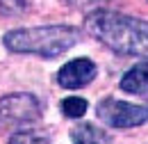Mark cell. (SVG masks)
<instances>
[{"label":"cell","instance_id":"obj_1","mask_svg":"<svg viewBox=\"0 0 148 144\" xmlns=\"http://www.w3.org/2000/svg\"><path fill=\"white\" fill-rule=\"evenodd\" d=\"M84 32L105 48L128 57H148V21L96 9L84 18Z\"/></svg>","mask_w":148,"mask_h":144},{"label":"cell","instance_id":"obj_2","mask_svg":"<svg viewBox=\"0 0 148 144\" xmlns=\"http://www.w3.org/2000/svg\"><path fill=\"white\" fill-rule=\"evenodd\" d=\"M82 39L80 28L73 25H39V28H21L5 35V48L12 53L39 55L46 60L59 57L71 51Z\"/></svg>","mask_w":148,"mask_h":144},{"label":"cell","instance_id":"obj_3","mask_svg":"<svg viewBox=\"0 0 148 144\" xmlns=\"http://www.w3.org/2000/svg\"><path fill=\"white\" fill-rule=\"evenodd\" d=\"M41 119V103L34 94H7L0 96V130H18Z\"/></svg>","mask_w":148,"mask_h":144},{"label":"cell","instance_id":"obj_4","mask_svg":"<svg viewBox=\"0 0 148 144\" xmlns=\"http://www.w3.org/2000/svg\"><path fill=\"white\" fill-rule=\"evenodd\" d=\"M96 114L110 128H137L148 121V105H137L107 96L96 105Z\"/></svg>","mask_w":148,"mask_h":144},{"label":"cell","instance_id":"obj_5","mask_svg":"<svg viewBox=\"0 0 148 144\" xmlns=\"http://www.w3.org/2000/svg\"><path fill=\"white\" fill-rule=\"evenodd\" d=\"M96 75H98L96 62H91L89 57H77L66 62L57 71V82L64 89H80V87H87Z\"/></svg>","mask_w":148,"mask_h":144},{"label":"cell","instance_id":"obj_6","mask_svg":"<svg viewBox=\"0 0 148 144\" xmlns=\"http://www.w3.org/2000/svg\"><path fill=\"white\" fill-rule=\"evenodd\" d=\"M119 87L128 94H148V57L123 73Z\"/></svg>","mask_w":148,"mask_h":144},{"label":"cell","instance_id":"obj_7","mask_svg":"<svg viewBox=\"0 0 148 144\" xmlns=\"http://www.w3.org/2000/svg\"><path fill=\"white\" fill-rule=\"evenodd\" d=\"M71 140L73 144H105V133L93 124H77L71 128Z\"/></svg>","mask_w":148,"mask_h":144},{"label":"cell","instance_id":"obj_8","mask_svg":"<svg viewBox=\"0 0 148 144\" xmlns=\"http://www.w3.org/2000/svg\"><path fill=\"white\" fill-rule=\"evenodd\" d=\"M59 108L64 112V117H69V119H80V117L87 112L89 103H87L84 98H80V96H66Z\"/></svg>","mask_w":148,"mask_h":144},{"label":"cell","instance_id":"obj_9","mask_svg":"<svg viewBox=\"0 0 148 144\" xmlns=\"http://www.w3.org/2000/svg\"><path fill=\"white\" fill-rule=\"evenodd\" d=\"M46 135L39 130H27V128H18L9 135V144H43Z\"/></svg>","mask_w":148,"mask_h":144},{"label":"cell","instance_id":"obj_10","mask_svg":"<svg viewBox=\"0 0 148 144\" xmlns=\"http://www.w3.org/2000/svg\"><path fill=\"white\" fill-rule=\"evenodd\" d=\"M27 12V0H0V16H21Z\"/></svg>","mask_w":148,"mask_h":144},{"label":"cell","instance_id":"obj_11","mask_svg":"<svg viewBox=\"0 0 148 144\" xmlns=\"http://www.w3.org/2000/svg\"><path fill=\"white\" fill-rule=\"evenodd\" d=\"M71 7H87V5H93L96 0H66Z\"/></svg>","mask_w":148,"mask_h":144}]
</instances>
